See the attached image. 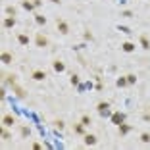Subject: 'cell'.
<instances>
[{
    "mask_svg": "<svg viewBox=\"0 0 150 150\" xmlns=\"http://www.w3.org/2000/svg\"><path fill=\"white\" fill-rule=\"evenodd\" d=\"M125 121V114H121V112H115V114H112V123L114 125H121V123Z\"/></svg>",
    "mask_w": 150,
    "mask_h": 150,
    "instance_id": "obj_1",
    "label": "cell"
},
{
    "mask_svg": "<svg viewBox=\"0 0 150 150\" xmlns=\"http://www.w3.org/2000/svg\"><path fill=\"white\" fill-rule=\"evenodd\" d=\"M35 42H37V46H41V48L48 46V39H46V37H42L41 33H37V35H35Z\"/></svg>",
    "mask_w": 150,
    "mask_h": 150,
    "instance_id": "obj_2",
    "label": "cell"
},
{
    "mask_svg": "<svg viewBox=\"0 0 150 150\" xmlns=\"http://www.w3.org/2000/svg\"><path fill=\"white\" fill-rule=\"evenodd\" d=\"M31 77L35 79V81H42V79H46V71H42V69H33Z\"/></svg>",
    "mask_w": 150,
    "mask_h": 150,
    "instance_id": "obj_3",
    "label": "cell"
},
{
    "mask_svg": "<svg viewBox=\"0 0 150 150\" xmlns=\"http://www.w3.org/2000/svg\"><path fill=\"white\" fill-rule=\"evenodd\" d=\"M58 31L62 33V35H68V33H69V25L65 21H62V19H60V21H58Z\"/></svg>",
    "mask_w": 150,
    "mask_h": 150,
    "instance_id": "obj_4",
    "label": "cell"
},
{
    "mask_svg": "<svg viewBox=\"0 0 150 150\" xmlns=\"http://www.w3.org/2000/svg\"><path fill=\"white\" fill-rule=\"evenodd\" d=\"M108 108H110L108 102H100V104L96 106V110H98V114H100V115H104L106 112H108Z\"/></svg>",
    "mask_w": 150,
    "mask_h": 150,
    "instance_id": "obj_5",
    "label": "cell"
},
{
    "mask_svg": "<svg viewBox=\"0 0 150 150\" xmlns=\"http://www.w3.org/2000/svg\"><path fill=\"white\" fill-rule=\"evenodd\" d=\"M14 123H15V119L12 118V115H4V118H2V125H4V127H12Z\"/></svg>",
    "mask_w": 150,
    "mask_h": 150,
    "instance_id": "obj_6",
    "label": "cell"
},
{
    "mask_svg": "<svg viewBox=\"0 0 150 150\" xmlns=\"http://www.w3.org/2000/svg\"><path fill=\"white\" fill-rule=\"evenodd\" d=\"M121 48H123V52H127V54H131V52H135V44H133V42H123L121 44Z\"/></svg>",
    "mask_w": 150,
    "mask_h": 150,
    "instance_id": "obj_7",
    "label": "cell"
},
{
    "mask_svg": "<svg viewBox=\"0 0 150 150\" xmlns=\"http://www.w3.org/2000/svg\"><path fill=\"white\" fill-rule=\"evenodd\" d=\"M18 42H19L21 46H29V37L23 35V33H19V35H18Z\"/></svg>",
    "mask_w": 150,
    "mask_h": 150,
    "instance_id": "obj_8",
    "label": "cell"
},
{
    "mask_svg": "<svg viewBox=\"0 0 150 150\" xmlns=\"http://www.w3.org/2000/svg\"><path fill=\"white\" fill-rule=\"evenodd\" d=\"M52 65H54V71H56V73H62V71L65 69V64H64V62H60V60H56Z\"/></svg>",
    "mask_w": 150,
    "mask_h": 150,
    "instance_id": "obj_9",
    "label": "cell"
},
{
    "mask_svg": "<svg viewBox=\"0 0 150 150\" xmlns=\"http://www.w3.org/2000/svg\"><path fill=\"white\" fill-rule=\"evenodd\" d=\"M85 144H87V146L96 144V137H94V135H85Z\"/></svg>",
    "mask_w": 150,
    "mask_h": 150,
    "instance_id": "obj_10",
    "label": "cell"
},
{
    "mask_svg": "<svg viewBox=\"0 0 150 150\" xmlns=\"http://www.w3.org/2000/svg\"><path fill=\"white\" fill-rule=\"evenodd\" d=\"M139 42H141V46H142V48H146V50L150 48V42H148V37H146V35H141Z\"/></svg>",
    "mask_w": 150,
    "mask_h": 150,
    "instance_id": "obj_11",
    "label": "cell"
},
{
    "mask_svg": "<svg viewBox=\"0 0 150 150\" xmlns=\"http://www.w3.org/2000/svg\"><path fill=\"white\" fill-rule=\"evenodd\" d=\"M131 129H133V127H131V125H127L125 121H123L121 125H119V133H121V135H127V133L131 131Z\"/></svg>",
    "mask_w": 150,
    "mask_h": 150,
    "instance_id": "obj_12",
    "label": "cell"
},
{
    "mask_svg": "<svg viewBox=\"0 0 150 150\" xmlns=\"http://www.w3.org/2000/svg\"><path fill=\"white\" fill-rule=\"evenodd\" d=\"M14 25H15V18H6L4 19V27L6 29H12Z\"/></svg>",
    "mask_w": 150,
    "mask_h": 150,
    "instance_id": "obj_13",
    "label": "cell"
},
{
    "mask_svg": "<svg viewBox=\"0 0 150 150\" xmlns=\"http://www.w3.org/2000/svg\"><path fill=\"white\" fill-rule=\"evenodd\" d=\"M0 60H2V64H10V62H12V54H10V52H2Z\"/></svg>",
    "mask_w": 150,
    "mask_h": 150,
    "instance_id": "obj_14",
    "label": "cell"
},
{
    "mask_svg": "<svg viewBox=\"0 0 150 150\" xmlns=\"http://www.w3.org/2000/svg\"><path fill=\"white\" fill-rule=\"evenodd\" d=\"M21 6H23L25 10H27V12H31V10L35 8V4H33V2H29V0H23V2H21Z\"/></svg>",
    "mask_w": 150,
    "mask_h": 150,
    "instance_id": "obj_15",
    "label": "cell"
},
{
    "mask_svg": "<svg viewBox=\"0 0 150 150\" xmlns=\"http://www.w3.org/2000/svg\"><path fill=\"white\" fill-rule=\"evenodd\" d=\"M125 77H127V85H135L137 83V77L133 75V73H129V75H125Z\"/></svg>",
    "mask_w": 150,
    "mask_h": 150,
    "instance_id": "obj_16",
    "label": "cell"
},
{
    "mask_svg": "<svg viewBox=\"0 0 150 150\" xmlns=\"http://www.w3.org/2000/svg\"><path fill=\"white\" fill-rule=\"evenodd\" d=\"M35 21L39 23V25H44V23H46V18H44V15H35Z\"/></svg>",
    "mask_w": 150,
    "mask_h": 150,
    "instance_id": "obj_17",
    "label": "cell"
},
{
    "mask_svg": "<svg viewBox=\"0 0 150 150\" xmlns=\"http://www.w3.org/2000/svg\"><path fill=\"white\" fill-rule=\"evenodd\" d=\"M127 85V77H119L118 79V87H125Z\"/></svg>",
    "mask_w": 150,
    "mask_h": 150,
    "instance_id": "obj_18",
    "label": "cell"
},
{
    "mask_svg": "<svg viewBox=\"0 0 150 150\" xmlns=\"http://www.w3.org/2000/svg\"><path fill=\"white\" fill-rule=\"evenodd\" d=\"M6 14H10L12 18H14V15H15V8H14V6H8V8H6Z\"/></svg>",
    "mask_w": 150,
    "mask_h": 150,
    "instance_id": "obj_19",
    "label": "cell"
},
{
    "mask_svg": "<svg viewBox=\"0 0 150 150\" xmlns=\"http://www.w3.org/2000/svg\"><path fill=\"white\" fill-rule=\"evenodd\" d=\"M81 123H83V125H91V118H89V115H83Z\"/></svg>",
    "mask_w": 150,
    "mask_h": 150,
    "instance_id": "obj_20",
    "label": "cell"
},
{
    "mask_svg": "<svg viewBox=\"0 0 150 150\" xmlns=\"http://www.w3.org/2000/svg\"><path fill=\"white\" fill-rule=\"evenodd\" d=\"M141 141L142 142H150V135H148V133H142V135H141Z\"/></svg>",
    "mask_w": 150,
    "mask_h": 150,
    "instance_id": "obj_21",
    "label": "cell"
},
{
    "mask_svg": "<svg viewBox=\"0 0 150 150\" xmlns=\"http://www.w3.org/2000/svg\"><path fill=\"white\" fill-rule=\"evenodd\" d=\"M71 85H73V87L79 85V77H77V75H71Z\"/></svg>",
    "mask_w": 150,
    "mask_h": 150,
    "instance_id": "obj_22",
    "label": "cell"
},
{
    "mask_svg": "<svg viewBox=\"0 0 150 150\" xmlns=\"http://www.w3.org/2000/svg\"><path fill=\"white\" fill-rule=\"evenodd\" d=\"M83 127H85L83 123H79V125H75V133H79V135H81V133H83Z\"/></svg>",
    "mask_w": 150,
    "mask_h": 150,
    "instance_id": "obj_23",
    "label": "cell"
},
{
    "mask_svg": "<svg viewBox=\"0 0 150 150\" xmlns=\"http://www.w3.org/2000/svg\"><path fill=\"white\" fill-rule=\"evenodd\" d=\"M29 133H31V131H29V127H21V135L23 137H29Z\"/></svg>",
    "mask_w": 150,
    "mask_h": 150,
    "instance_id": "obj_24",
    "label": "cell"
},
{
    "mask_svg": "<svg viewBox=\"0 0 150 150\" xmlns=\"http://www.w3.org/2000/svg\"><path fill=\"white\" fill-rule=\"evenodd\" d=\"M54 125H56V129H64V121H56Z\"/></svg>",
    "mask_w": 150,
    "mask_h": 150,
    "instance_id": "obj_25",
    "label": "cell"
},
{
    "mask_svg": "<svg viewBox=\"0 0 150 150\" xmlns=\"http://www.w3.org/2000/svg\"><path fill=\"white\" fill-rule=\"evenodd\" d=\"M119 31H123V33H131V29H129V27H123V25H119Z\"/></svg>",
    "mask_w": 150,
    "mask_h": 150,
    "instance_id": "obj_26",
    "label": "cell"
},
{
    "mask_svg": "<svg viewBox=\"0 0 150 150\" xmlns=\"http://www.w3.org/2000/svg\"><path fill=\"white\" fill-rule=\"evenodd\" d=\"M15 92H18V96H19V98H23V96H25V94H23V91H21V89H15Z\"/></svg>",
    "mask_w": 150,
    "mask_h": 150,
    "instance_id": "obj_27",
    "label": "cell"
},
{
    "mask_svg": "<svg viewBox=\"0 0 150 150\" xmlns=\"http://www.w3.org/2000/svg\"><path fill=\"white\" fill-rule=\"evenodd\" d=\"M123 18H133V14H131V12L127 10V12H123Z\"/></svg>",
    "mask_w": 150,
    "mask_h": 150,
    "instance_id": "obj_28",
    "label": "cell"
},
{
    "mask_svg": "<svg viewBox=\"0 0 150 150\" xmlns=\"http://www.w3.org/2000/svg\"><path fill=\"white\" fill-rule=\"evenodd\" d=\"M33 148H35V150H41V148H42V146H41V144H39V142H33Z\"/></svg>",
    "mask_w": 150,
    "mask_h": 150,
    "instance_id": "obj_29",
    "label": "cell"
},
{
    "mask_svg": "<svg viewBox=\"0 0 150 150\" xmlns=\"http://www.w3.org/2000/svg\"><path fill=\"white\" fill-rule=\"evenodd\" d=\"M2 139H10V133L8 131H2Z\"/></svg>",
    "mask_w": 150,
    "mask_h": 150,
    "instance_id": "obj_30",
    "label": "cell"
},
{
    "mask_svg": "<svg viewBox=\"0 0 150 150\" xmlns=\"http://www.w3.org/2000/svg\"><path fill=\"white\" fill-rule=\"evenodd\" d=\"M50 2H54V4H60V0H50Z\"/></svg>",
    "mask_w": 150,
    "mask_h": 150,
    "instance_id": "obj_31",
    "label": "cell"
}]
</instances>
